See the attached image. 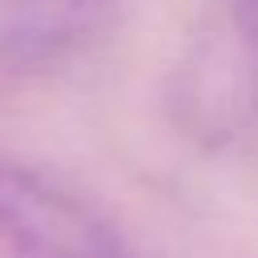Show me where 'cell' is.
I'll list each match as a JSON object with an SVG mask.
<instances>
[{
    "instance_id": "3",
    "label": "cell",
    "mask_w": 258,
    "mask_h": 258,
    "mask_svg": "<svg viewBox=\"0 0 258 258\" xmlns=\"http://www.w3.org/2000/svg\"><path fill=\"white\" fill-rule=\"evenodd\" d=\"M234 20H238V32H242V44L258 69V0H234Z\"/></svg>"
},
{
    "instance_id": "2",
    "label": "cell",
    "mask_w": 258,
    "mask_h": 258,
    "mask_svg": "<svg viewBox=\"0 0 258 258\" xmlns=\"http://www.w3.org/2000/svg\"><path fill=\"white\" fill-rule=\"evenodd\" d=\"M121 4L125 0H0V85L69 60Z\"/></svg>"
},
{
    "instance_id": "1",
    "label": "cell",
    "mask_w": 258,
    "mask_h": 258,
    "mask_svg": "<svg viewBox=\"0 0 258 258\" xmlns=\"http://www.w3.org/2000/svg\"><path fill=\"white\" fill-rule=\"evenodd\" d=\"M0 258H141L125 234L48 169L0 153Z\"/></svg>"
}]
</instances>
